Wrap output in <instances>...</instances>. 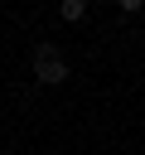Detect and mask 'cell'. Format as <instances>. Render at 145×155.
<instances>
[{
  "label": "cell",
  "instance_id": "obj_1",
  "mask_svg": "<svg viewBox=\"0 0 145 155\" xmlns=\"http://www.w3.org/2000/svg\"><path fill=\"white\" fill-rule=\"evenodd\" d=\"M34 78H39V82H63V78H68V63H63V53H58L53 44H39V48H34Z\"/></svg>",
  "mask_w": 145,
  "mask_h": 155
},
{
  "label": "cell",
  "instance_id": "obj_2",
  "mask_svg": "<svg viewBox=\"0 0 145 155\" xmlns=\"http://www.w3.org/2000/svg\"><path fill=\"white\" fill-rule=\"evenodd\" d=\"M63 19H82V0H63Z\"/></svg>",
  "mask_w": 145,
  "mask_h": 155
},
{
  "label": "cell",
  "instance_id": "obj_3",
  "mask_svg": "<svg viewBox=\"0 0 145 155\" xmlns=\"http://www.w3.org/2000/svg\"><path fill=\"white\" fill-rule=\"evenodd\" d=\"M121 5H126V10H140V5H145V0H121Z\"/></svg>",
  "mask_w": 145,
  "mask_h": 155
}]
</instances>
